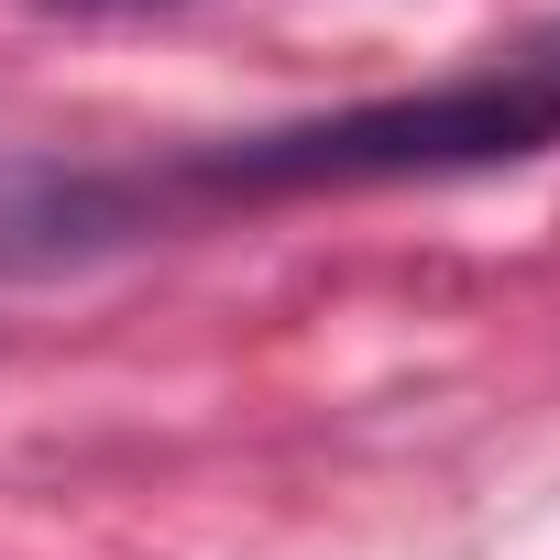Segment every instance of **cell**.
I'll return each instance as SVG.
<instances>
[{
    "label": "cell",
    "instance_id": "obj_1",
    "mask_svg": "<svg viewBox=\"0 0 560 560\" xmlns=\"http://www.w3.org/2000/svg\"><path fill=\"white\" fill-rule=\"evenodd\" d=\"M560 143V34H527L483 78H440L407 100H352L319 121L231 132L165 176H0V264H78L132 242L176 198H319V187H407V176H483Z\"/></svg>",
    "mask_w": 560,
    "mask_h": 560
}]
</instances>
